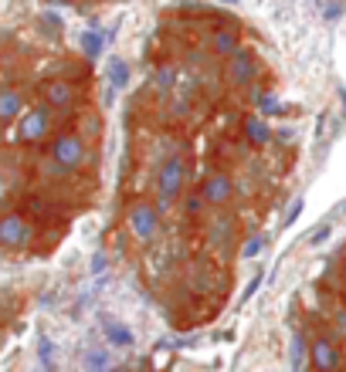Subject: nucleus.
I'll return each instance as SVG.
<instances>
[{
	"label": "nucleus",
	"mask_w": 346,
	"mask_h": 372,
	"mask_svg": "<svg viewBox=\"0 0 346 372\" xmlns=\"http://www.w3.org/2000/svg\"><path fill=\"white\" fill-rule=\"evenodd\" d=\"M38 359H41V366L48 372L55 369V342L48 339V335H41V342H38Z\"/></svg>",
	"instance_id": "18"
},
{
	"label": "nucleus",
	"mask_w": 346,
	"mask_h": 372,
	"mask_svg": "<svg viewBox=\"0 0 346 372\" xmlns=\"http://www.w3.org/2000/svg\"><path fill=\"white\" fill-rule=\"evenodd\" d=\"M109 81L112 88H126L129 85V64L123 58H109Z\"/></svg>",
	"instance_id": "16"
},
{
	"label": "nucleus",
	"mask_w": 346,
	"mask_h": 372,
	"mask_svg": "<svg viewBox=\"0 0 346 372\" xmlns=\"http://www.w3.org/2000/svg\"><path fill=\"white\" fill-rule=\"evenodd\" d=\"M262 248H265V240H262V237H252V240L241 248V254H245V257H255V254H258Z\"/></svg>",
	"instance_id": "21"
},
{
	"label": "nucleus",
	"mask_w": 346,
	"mask_h": 372,
	"mask_svg": "<svg viewBox=\"0 0 346 372\" xmlns=\"http://www.w3.org/2000/svg\"><path fill=\"white\" fill-rule=\"evenodd\" d=\"M24 112H28V88H17L11 81H4V92H0V122H4V129H11Z\"/></svg>",
	"instance_id": "8"
},
{
	"label": "nucleus",
	"mask_w": 346,
	"mask_h": 372,
	"mask_svg": "<svg viewBox=\"0 0 346 372\" xmlns=\"http://www.w3.org/2000/svg\"><path fill=\"white\" fill-rule=\"evenodd\" d=\"M245 136H248L252 146H268V142H272V129L265 125V119L248 115V119H245Z\"/></svg>",
	"instance_id": "13"
},
{
	"label": "nucleus",
	"mask_w": 346,
	"mask_h": 372,
	"mask_svg": "<svg viewBox=\"0 0 346 372\" xmlns=\"http://www.w3.org/2000/svg\"><path fill=\"white\" fill-rule=\"evenodd\" d=\"M313 366L323 372L330 369H340L343 366V356H340V345L333 339H326V335H319V339H313Z\"/></svg>",
	"instance_id": "10"
},
{
	"label": "nucleus",
	"mask_w": 346,
	"mask_h": 372,
	"mask_svg": "<svg viewBox=\"0 0 346 372\" xmlns=\"http://www.w3.org/2000/svg\"><path fill=\"white\" fill-rule=\"evenodd\" d=\"M187 159L184 153H173L170 159H163V166L157 170V207L160 210H167L180 193H184V186H187Z\"/></svg>",
	"instance_id": "3"
},
{
	"label": "nucleus",
	"mask_w": 346,
	"mask_h": 372,
	"mask_svg": "<svg viewBox=\"0 0 346 372\" xmlns=\"http://www.w3.org/2000/svg\"><path fill=\"white\" fill-rule=\"evenodd\" d=\"M102 267H106V254H95V261H92V271H95V274H102Z\"/></svg>",
	"instance_id": "26"
},
{
	"label": "nucleus",
	"mask_w": 346,
	"mask_h": 372,
	"mask_svg": "<svg viewBox=\"0 0 346 372\" xmlns=\"http://www.w3.org/2000/svg\"><path fill=\"white\" fill-rule=\"evenodd\" d=\"M55 163H62L65 170L79 173L85 170V166H92V146H89V139L85 136H79V132H58L55 139H51V146L45 149Z\"/></svg>",
	"instance_id": "2"
},
{
	"label": "nucleus",
	"mask_w": 346,
	"mask_h": 372,
	"mask_svg": "<svg viewBox=\"0 0 346 372\" xmlns=\"http://www.w3.org/2000/svg\"><path fill=\"white\" fill-rule=\"evenodd\" d=\"M41 95L58 112H79V105H82V92L72 78H48L45 85H41Z\"/></svg>",
	"instance_id": "6"
},
{
	"label": "nucleus",
	"mask_w": 346,
	"mask_h": 372,
	"mask_svg": "<svg viewBox=\"0 0 346 372\" xmlns=\"http://www.w3.org/2000/svg\"><path fill=\"white\" fill-rule=\"evenodd\" d=\"M326 237H330V227H319V231L313 233V244H323Z\"/></svg>",
	"instance_id": "27"
},
{
	"label": "nucleus",
	"mask_w": 346,
	"mask_h": 372,
	"mask_svg": "<svg viewBox=\"0 0 346 372\" xmlns=\"http://www.w3.org/2000/svg\"><path fill=\"white\" fill-rule=\"evenodd\" d=\"M333 325H336V335L346 342V308L336 311V318H333Z\"/></svg>",
	"instance_id": "22"
},
{
	"label": "nucleus",
	"mask_w": 346,
	"mask_h": 372,
	"mask_svg": "<svg viewBox=\"0 0 346 372\" xmlns=\"http://www.w3.org/2000/svg\"><path fill=\"white\" fill-rule=\"evenodd\" d=\"M299 214H302V200H292V207H289V217H285V227L299 217Z\"/></svg>",
	"instance_id": "23"
},
{
	"label": "nucleus",
	"mask_w": 346,
	"mask_h": 372,
	"mask_svg": "<svg viewBox=\"0 0 346 372\" xmlns=\"http://www.w3.org/2000/svg\"><path fill=\"white\" fill-rule=\"evenodd\" d=\"M41 21H45L48 28H55V31H62V17H58V14H45V17H41Z\"/></svg>",
	"instance_id": "25"
},
{
	"label": "nucleus",
	"mask_w": 346,
	"mask_h": 372,
	"mask_svg": "<svg viewBox=\"0 0 346 372\" xmlns=\"http://www.w3.org/2000/svg\"><path fill=\"white\" fill-rule=\"evenodd\" d=\"M258 105H262L265 115H282V102H279L275 95H262V98H258Z\"/></svg>",
	"instance_id": "19"
},
{
	"label": "nucleus",
	"mask_w": 346,
	"mask_h": 372,
	"mask_svg": "<svg viewBox=\"0 0 346 372\" xmlns=\"http://www.w3.org/2000/svg\"><path fill=\"white\" fill-rule=\"evenodd\" d=\"M340 14H343V4H330V7H326V17H330V21Z\"/></svg>",
	"instance_id": "28"
},
{
	"label": "nucleus",
	"mask_w": 346,
	"mask_h": 372,
	"mask_svg": "<svg viewBox=\"0 0 346 372\" xmlns=\"http://www.w3.org/2000/svg\"><path fill=\"white\" fill-rule=\"evenodd\" d=\"M218 4H238V0H218Z\"/></svg>",
	"instance_id": "30"
},
{
	"label": "nucleus",
	"mask_w": 346,
	"mask_h": 372,
	"mask_svg": "<svg viewBox=\"0 0 346 372\" xmlns=\"http://www.w3.org/2000/svg\"><path fill=\"white\" fill-rule=\"evenodd\" d=\"M102 332H106L109 345H119V349H129V345H133V332H129L126 325H119V322H112V318L102 325Z\"/></svg>",
	"instance_id": "14"
},
{
	"label": "nucleus",
	"mask_w": 346,
	"mask_h": 372,
	"mask_svg": "<svg viewBox=\"0 0 346 372\" xmlns=\"http://www.w3.org/2000/svg\"><path fill=\"white\" fill-rule=\"evenodd\" d=\"M238 47H241V34L235 28H228V24H218L214 31H211V51L214 54H224V58H231Z\"/></svg>",
	"instance_id": "11"
},
{
	"label": "nucleus",
	"mask_w": 346,
	"mask_h": 372,
	"mask_svg": "<svg viewBox=\"0 0 346 372\" xmlns=\"http://www.w3.org/2000/svg\"><path fill=\"white\" fill-rule=\"evenodd\" d=\"M58 122H62L58 109L51 102H38V105H28V112L7 129V139L21 146H38L58 129Z\"/></svg>",
	"instance_id": "1"
},
{
	"label": "nucleus",
	"mask_w": 346,
	"mask_h": 372,
	"mask_svg": "<svg viewBox=\"0 0 346 372\" xmlns=\"http://www.w3.org/2000/svg\"><path fill=\"white\" fill-rule=\"evenodd\" d=\"M126 223H129V231H133V237H136L140 244H153V240L160 237L163 217H160V207H153V203H146V200H136V203H129Z\"/></svg>",
	"instance_id": "4"
},
{
	"label": "nucleus",
	"mask_w": 346,
	"mask_h": 372,
	"mask_svg": "<svg viewBox=\"0 0 346 372\" xmlns=\"http://www.w3.org/2000/svg\"><path fill=\"white\" fill-rule=\"evenodd\" d=\"M173 81H177V75H173L170 64H163V68H157V71H153V88H157V92H170Z\"/></svg>",
	"instance_id": "17"
},
{
	"label": "nucleus",
	"mask_w": 346,
	"mask_h": 372,
	"mask_svg": "<svg viewBox=\"0 0 346 372\" xmlns=\"http://www.w3.org/2000/svg\"><path fill=\"white\" fill-rule=\"evenodd\" d=\"M309 362H313V342L306 339V332H296L292 342H289V366L299 372V369H306Z\"/></svg>",
	"instance_id": "12"
},
{
	"label": "nucleus",
	"mask_w": 346,
	"mask_h": 372,
	"mask_svg": "<svg viewBox=\"0 0 346 372\" xmlns=\"http://www.w3.org/2000/svg\"><path fill=\"white\" fill-rule=\"evenodd\" d=\"M258 284H262V274H255V278L248 281V288H245V301H248V298H252L255 291H258Z\"/></svg>",
	"instance_id": "24"
},
{
	"label": "nucleus",
	"mask_w": 346,
	"mask_h": 372,
	"mask_svg": "<svg viewBox=\"0 0 346 372\" xmlns=\"http://www.w3.org/2000/svg\"><path fill=\"white\" fill-rule=\"evenodd\" d=\"M201 197H204V203H211V207H228L231 197H235V180L224 170H214L204 183H201Z\"/></svg>",
	"instance_id": "9"
},
{
	"label": "nucleus",
	"mask_w": 346,
	"mask_h": 372,
	"mask_svg": "<svg viewBox=\"0 0 346 372\" xmlns=\"http://www.w3.org/2000/svg\"><path fill=\"white\" fill-rule=\"evenodd\" d=\"M85 366H89V369H109V352H89V356H85Z\"/></svg>",
	"instance_id": "20"
},
{
	"label": "nucleus",
	"mask_w": 346,
	"mask_h": 372,
	"mask_svg": "<svg viewBox=\"0 0 346 372\" xmlns=\"http://www.w3.org/2000/svg\"><path fill=\"white\" fill-rule=\"evenodd\" d=\"M201 200H204V197H201ZM201 200H197V197H190V200H187V214H190V217L197 214V207H201Z\"/></svg>",
	"instance_id": "29"
},
{
	"label": "nucleus",
	"mask_w": 346,
	"mask_h": 372,
	"mask_svg": "<svg viewBox=\"0 0 346 372\" xmlns=\"http://www.w3.org/2000/svg\"><path fill=\"white\" fill-rule=\"evenodd\" d=\"M79 45H82V51H85V58L95 62V58H99V51H102V45H106V37H102L99 31H82L79 34Z\"/></svg>",
	"instance_id": "15"
},
{
	"label": "nucleus",
	"mask_w": 346,
	"mask_h": 372,
	"mask_svg": "<svg viewBox=\"0 0 346 372\" xmlns=\"http://www.w3.org/2000/svg\"><path fill=\"white\" fill-rule=\"evenodd\" d=\"M34 233H38L34 231V223L24 217L21 210L11 207V210L4 214V223H0V244H4L7 250H28L34 244Z\"/></svg>",
	"instance_id": "5"
},
{
	"label": "nucleus",
	"mask_w": 346,
	"mask_h": 372,
	"mask_svg": "<svg viewBox=\"0 0 346 372\" xmlns=\"http://www.w3.org/2000/svg\"><path fill=\"white\" fill-rule=\"evenodd\" d=\"M224 78H228V85L231 88H252L255 78H258V62H255V54L248 47H238L235 54L228 58L224 64Z\"/></svg>",
	"instance_id": "7"
}]
</instances>
